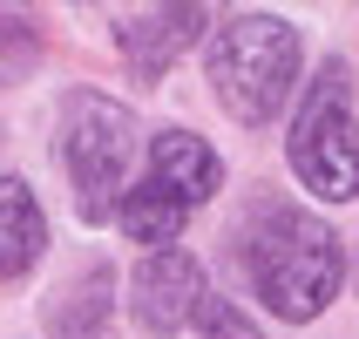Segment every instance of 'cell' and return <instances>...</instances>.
<instances>
[{
  "instance_id": "cell-1",
  "label": "cell",
  "mask_w": 359,
  "mask_h": 339,
  "mask_svg": "<svg viewBox=\"0 0 359 339\" xmlns=\"http://www.w3.org/2000/svg\"><path fill=\"white\" fill-rule=\"evenodd\" d=\"M244 272H251V292H258L285 326L319 319L325 305L339 299L346 285V244L339 231L299 204H258L251 224H244Z\"/></svg>"
},
{
  "instance_id": "cell-2",
  "label": "cell",
  "mask_w": 359,
  "mask_h": 339,
  "mask_svg": "<svg viewBox=\"0 0 359 339\" xmlns=\"http://www.w3.org/2000/svg\"><path fill=\"white\" fill-rule=\"evenodd\" d=\"M299 61H305V41H299V27L278 20V14H231L217 34L203 41L210 95H217L224 116L244 122V129H264V122L292 102Z\"/></svg>"
},
{
  "instance_id": "cell-3",
  "label": "cell",
  "mask_w": 359,
  "mask_h": 339,
  "mask_svg": "<svg viewBox=\"0 0 359 339\" xmlns=\"http://www.w3.org/2000/svg\"><path fill=\"white\" fill-rule=\"evenodd\" d=\"M292 177L325 204H353L359 197V122H353V68L325 61L319 81L305 88L292 136H285Z\"/></svg>"
},
{
  "instance_id": "cell-4",
  "label": "cell",
  "mask_w": 359,
  "mask_h": 339,
  "mask_svg": "<svg viewBox=\"0 0 359 339\" xmlns=\"http://www.w3.org/2000/svg\"><path fill=\"white\" fill-rule=\"evenodd\" d=\"M55 149H61L68 183H75L81 218H109L122 177H129V157H136V116L116 95H102V88H68Z\"/></svg>"
},
{
  "instance_id": "cell-5",
  "label": "cell",
  "mask_w": 359,
  "mask_h": 339,
  "mask_svg": "<svg viewBox=\"0 0 359 339\" xmlns=\"http://www.w3.org/2000/svg\"><path fill=\"white\" fill-rule=\"evenodd\" d=\"M203 41V7L197 0H149L142 14L116 20V55L136 81H163L170 61Z\"/></svg>"
},
{
  "instance_id": "cell-6",
  "label": "cell",
  "mask_w": 359,
  "mask_h": 339,
  "mask_svg": "<svg viewBox=\"0 0 359 339\" xmlns=\"http://www.w3.org/2000/svg\"><path fill=\"white\" fill-rule=\"evenodd\" d=\"M203 305V265L177 244H163L149 258L136 265V279H129V312H136L142 333H177V326L197 319Z\"/></svg>"
},
{
  "instance_id": "cell-7",
  "label": "cell",
  "mask_w": 359,
  "mask_h": 339,
  "mask_svg": "<svg viewBox=\"0 0 359 339\" xmlns=\"http://www.w3.org/2000/svg\"><path fill=\"white\" fill-rule=\"evenodd\" d=\"M149 177H156L163 190H177V197L197 211V204L217 197L224 163H217V149H210L197 129H163V136H149Z\"/></svg>"
},
{
  "instance_id": "cell-8",
  "label": "cell",
  "mask_w": 359,
  "mask_h": 339,
  "mask_svg": "<svg viewBox=\"0 0 359 339\" xmlns=\"http://www.w3.org/2000/svg\"><path fill=\"white\" fill-rule=\"evenodd\" d=\"M48 251V218H41V197L20 177H0V285L27 279Z\"/></svg>"
},
{
  "instance_id": "cell-9",
  "label": "cell",
  "mask_w": 359,
  "mask_h": 339,
  "mask_svg": "<svg viewBox=\"0 0 359 339\" xmlns=\"http://www.w3.org/2000/svg\"><path fill=\"white\" fill-rule=\"evenodd\" d=\"M109 312H116V272L109 265H81V279H68L48 299L55 339H109Z\"/></svg>"
},
{
  "instance_id": "cell-10",
  "label": "cell",
  "mask_w": 359,
  "mask_h": 339,
  "mask_svg": "<svg viewBox=\"0 0 359 339\" xmlns=\"http://www.w3.org/2000/svg\"><path fill=\"white\" fill-rule=\"evenodd\" d=\"M116 224H122V238H136V244H177V231L190 224V204L149 177V183H136V190H122Z\"/></svg>"
},
{
  "instance_id": "cell-11",
  "label": "cell",
  "mask_w": 359,
  "mask_h": 339,
  "mask_svg": "<svg viewBox=\"0 0 359 339\" xmlns=\"http://www.w3.org/2000/svg\"><path fill=\"white\" fill-rule=\"evenodd\" d=\"M41 61V27L34 14L20 7V0H0V88H14V81L34 75Z\"/></svg>"
},
{
  "instance_id": "cell-12",
  "label": "cell",
  "mask_w": 359,
  "mask_h": 339,
  "mask_svg": "<svg viewBox=\"0 0 359 339\" xmlns=\"http://www.w3.org/2000/svg\"><path fill=\"white\" fill-rule=\"evenodd\" d=\"M197 326H203V339H264L231 299H210V292H203V305H197Z\"/></svg>"
}]
</instances>
